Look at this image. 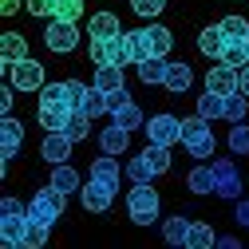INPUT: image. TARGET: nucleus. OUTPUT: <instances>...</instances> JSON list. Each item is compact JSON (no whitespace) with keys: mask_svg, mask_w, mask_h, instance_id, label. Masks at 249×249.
Wrapping results in <instances>:
<instances>
[{"mask_svg":"<svg viewBox=\"0 0 249 249\" xmlns=\"http://www.w3.org/2000/svg\"><path fill=\"white\" fill-rule=\"evenodd\" d=\"M119 32H127V28L119 24L115 12H95V16L87 20V36H91V40H111V36H119Z\"/></svg>","mask_w":249,"mask_h":249,"instance_id":"obj_13","label":"nucleus"},{"mask_svg":"<svg viewBox=\"0 0 249 249\" xmlns=\"http://www.w3.org/2000/svg\"><path fill=\"white\" fill-rule=\"evenodd\" d=\"M217 245V233L210 222H190V237H186V249H210Z\"/></svg>","mask_w":249,"mask_h":249,"instance_id":"obj_29","label":"nucleus"},{"mask_svg":"<svg viewBox=\"0 0 249 249\" xmlns=\"http://www.w3.org/2000/svg\"><path fill=\"white\" fill-rule=\"evenodd\" d=\"M166 8V0H131V12L142 16V20H154V16H162Z\"/></svg>","mask_w":249,"mask_h":249,"instance_id":"obj_41","label":"nucleus"},{"mask_svg":"<svg viewBox=\"0 0 249 249\" xmlns=\"http://www.w3.org/2000/svg\"><path fill=\"white\" fill-rule=\"evenodd\" d=\"M24 8L32 16H55V0H24Z\"/></svg>","mask_w":249,"mask_h":249,"instance_id":"obj_44","label":"nucleus"},{"mask_svg":"<svg viewBox=\"0 0 249 249\" xmlns=\"http://www.w3.org/2000/svg\"><path fill=\"white\" fill-rule=\"evenodd\" d=\"M217 28H222L226 40H249V20H245V16H222Z\"/></svg>","mask_w":249,"mask_h":249,"instance_id":"obj_33","label":"nucleus"},{"mask_svg":"<svg viewBox=\"0 0 249 249\" xmlns=\"http://www.w3.org/2000/svg\"><path fill=\"white\" fill-rule=\"evenodd\" d=\"M87 55H91V64H123L127 68L131 64V48H127V36H111V40H91L87 44Z\"/></svg>","mask_w":249,"mask_h":249,"instance_id":"obj_3","label":"nucleus"},{"mask_svg":"<svg viewBox=\"0 0 249 249\" xmlns=\"http://www.w3.org/2000/svg\"><path fill=\"white\" fill-rule=\"evenodd\" d=\"M245 111H249V95H241V91L226 95V119L230 123H245Z\"/></svg>","mask_w":249,"mask_h":249,"instance_id":"obj_38","label":"nucleus"},{"mask_svg":"<svg viewBox=\"0 0 249 249\" xmlns=\"http://www.w3.org/2000/svg\"><path fill=\"white\" fill-rule=\"evenodd\" d=\"M68 91L75 95V107H79V99H83V91H87V83H79V79H68Z\"/></svg>","mask_w":249,"mask_h":249,"instance_id":"obj_50","label":"nucleus"},{"mask_svg":"<svg viewBox=\"0 0 249 249\" xmlns=\"http://www.w3.org/2000/svg\"><path fill=\"white\" fill-rule=\"evenodd\" d=\"M40 107H68V111H75V95L68 91V79L64 83H44L40 87Z\"/></svg>","mask_w":249,"mask_h":249,"instance_id":"obj_15","label":"nucleus"},{"mask_svg":"<svg viewBox=\"0 0 249 249\" xmlns=\"http://www.w3.org/2000/svg\"><path fill=\"white\" fill-rule=\"evenodd\" d=\"M123 103H131L127 87H119V91H107V107H111V111H115V107H123Z\"/></svg>","mask_w":249,"mask_h":249,"instance_id":"obj_48","label":"nucleus"},{"mask_svg":"<svg viewBox=\"0 0 249 249\" xmlns=\"http://www.w3.org/2000/svg\"><path fill=\"white\" fill-rule=\"evenodd\" d=\"M213 123L210 119H202V115H190V119H182V142H190V139H198L202 131H210Z\"/></svg>","mask_w":249,"mask_h":249,"instance_id":"obj_40","label":"nucleus"},{"mask_svg":"<svg viewBox=\"0 0 249 249\" xmlns=\"http://www.w3.org/2000/svg\"><path fill=\"white\" fill-rule=\"evenodd\" d=\"M20 59H28V36L24 32H4L0 36V64L12 68Z\"/></svg>","mask_w":249,"mask_h":249,"instance_id":"obj_11","label":"nucleus"},{"mask_svg":"<svg viewBox=\"0 0 249 249\" xmlns=\"http://www.w3.org/2000/svg\"><path fill=\"white\" fill-rule=\"evenodd\" d=\"M8 83H12L16 91H24V95H28V91H40V87H44V64H36L32 55L20 59V64L8 68Z\"/></svg>","mask_w":249,"mask_h":249,"instance_id":"obj_7","label":"nucleus"},{"mask_svg":"<svg viewBox=\"0 0 249 249\" xmlns=\"http://www.w3.org/2000/svg\"><path fill=\"white\" fill-rule=\"evenodd\" d=\"M123 36H127V48H131V64H142V59L154 55L150 44H146V36H142V28H139V32H123Z\"/></svg>","mask_w":249,"mask_h":249,"instance_id":"obj_36","label":"nucleus"},{"mask_svg":"<svg viewBox=\"0 0 249 249\" xmlns=\"http://www.w3.org/2000/svg\"><path fill=\"white\" fill-rule=\"evenodd\" d=\"M222 48H226V36H222V28H217V24H210V28L198 32V52H202L206 59H217Z\"/></svg>","mask_w":249,"mask_h":249,"instance_id":"obj_22","label":"nucleus"},{"mask_svg":"<svg viewBox=\"0 0 249 249\" xmlns=\"http://www.w3.org/2000/svg\"><path fill=\"white\" fill-rule=\"evenodd\" d=\"M64 210H68V194H64V190H55L52 182L44 186V190H36L32 202H28V217H36V222H48V226H55L59 217H64Z\"/></svg>","mask_w":249,"mask_h":249,"instance_id":"obj_2","label":"nucleus"},{"mask_svg":"<svg viewBox=\"0 0 249 249\" xmlns=\"http://www.w3.org/2000/svg\"><path fill=\"white\" fill-rule=\"evenodd\" d=\"M142 36H146V44H150V52L154 55H170V48H174V32H170V28L166 24H146L142 28Z\"/></svg>","mask_w":249,"mask_h":249,"instance_id":"obj_17","label":"nucleus"},{"mask_svg":"<svg viewBox=\"0 0 249 249\" xmlns=\"http://www.w3.org/2000/svg\"><path fill=\"white\" fill-rule=\"evenodd\" d=\"M111 123H119V127H127V131H142V127H146V119H142V111H139L135 103L115 107V111H111Z\"/></svg>","mask_w":249,"mask_h":249,"instance_id":"obj_27","label":"nucleus"},{"mask_svg":"<svg viewBox=\"0 0 249 249\" xmlns=\"http://www.w3.org/2000/svg\"><path fill=\"white\" fill-rule=\"evenodd\" d=\"M162 237L170 245H186V237H190V217H182V213L166 217V222H162Z\"/></svg>","mask_w":249,"mask_h":249,"instance_id":"obj_28","label":"nucleus"},{"mask_svg":"<svg viewBox=\"0 0 249 249\" xmlns=\"http://www.w3.org/2000/svg\"><path fill=\"white\" fill-rule=\"evenodd\" d=\"M12 213H28V206H24L20 198H12V194H8L4 202H0V217H12Z\"/></svg>","mask_w":249,"mask_h":249,"instance_id":"obj_45","label":"nucleus"},{"mask_svg":"<svg viewBox=\"0 0 249 249\" xmlns=\"http://www.w3.org/2000/svg\"><path fill=\"white\" fill-rule=\"evenodd\" d=\"M75 111H83V115H91V119L111 115V107H107V91H99L95 83H91V87L83 91V99H79V107H75Z\"/></svg>","mask_w":249,"mask_h":249,"instance_id":"obj_20","label":"nucleus"},{"mask_svg":"<svg viewBox=\"0 0 249 249\" xmlns=\"http://www.w3.org/2000/svg\"><path fill=\"white\" fill-rule=\"evenodd\" d=\"M222 64H230V68H245L249 64V48H245V40H226V48H222Z\"/></svg>","mask_w":249,"mask_h":249,"instance_id":"obj_32","label":"nucleus"},{"mask_svg":"<svg viewBox=\"0 0 249 249\" xmlns=\"http://www.w3.org/2000/svg\"><path fill=\"white\" fill-rule=\"evenodd\" d=\"M0 139H4V159H0V170L8 174V166H12V159L20 154V146H24V123L20 119H12V115H4V123H0Z\"/></svg>","mask_w":249,"mask_h":249,"instance_id":"obj_9","label":"nucleus"},{"mask_svg":"<svg viewBox=\"0 0 249 249\" xmlns=\"http://www.w3.org/2000/svg\"><path fill=\"white\" fill-rule=\"evenodd\" d=\"M115 190H119V186H111V182L87 178V186L79 190V202H83V210H87V213H107V210H111V202H115Z\"/></svg>","mask_w":249,"mask_h":249,"instance_id":"obj_6","label":"nucleus"},{"mask_svg":"<svg viewBox=\"0 0 249 249\" xmlns=\"http://www.w3.org/2000/svg\"><path fill=\"white\" fill-rule=\"evenodd\" d=\"M206 87L217 91V95H233V91H241V68H230L222 59H213V68L206 71Z\"/></svg>","mask_w":249,"mask_h":249,"instance_id":"obj_8","label":"nucleus"},{"mask_svg":"<svg viewBox=\"0 0 249 249\" xmlns=\"http://www.w3.org/2000/svg\"><path fill=\"white\" fill-rule=\"evenodd\" d=\"M71 139L64 135V131H44V142H40V159L48 162V166H59V162H68L71 159Z\"/></svg>","mask_w":249,"mask_h":249,"instance_id":"obj_10","label":"nucleus"},{"mask_svg":"<svg viewBox=\"0 0 249 249\" xmlns=\"http://www.w3.org/2000/svg\"><path fill=\"white\" fill-rule=\"evenodd\" d=\"M0 12H4V16H16V12H20V0H0Z\"/></svg>","mask_w":249,"mask_h":249,"instance_id":"obj_51","label":"nucleus"},{"mask_svg":"<svg viewBox=\"0 0 249 249\" xmlns=\"http://www.w3.org/2000/svg\"><path fill=\"white\" fill-rule=\"evenodd\" d=\"M241 95H249V64L241 68Z\"/></svg>","mask_w":249,"mask_h":249,"instance_id":"obj_53","label":"nucleus"},{"mask_svg":"<svg viewBox=\"0 0 249 249\" xmlns=\"http://www.w3.org/2000/svg\"><path fill=\"white\" fill-rule=\"evenodd\" d=\"M139 154H142V162H146V166L154 170V178L170 170V146H159V142H146V146H142Z\"/></svg>","mask_w":249,"mask_h":249,"instance_id":"obj_23","label":"nucleus"},{"mask_svg":"<svg viewBox=\"0 0 249 249\" xmlns=\"http://www.w3.org/2000/svg\"><path fill=\"white\" fill-rule=\"evenodd\" d=\"M230 150L237 154V159L249 154V123H233L230 127Z\"/></svg>","mask_w":249,"mask_h":249,"instance_id":"obj_39","label":"nucleus"},{"mask_svg":"<svg viewBox=\"0 0 249 249\" xmlns=\"http://www.w3.org/2000/svg\"><path fill=\"white\" fill-rule=\"evenodd\" d=\"M52 186H55V190H64V194H75V190H83L79 170H75V166H68V162L52 166Z\"/></svg>","mask_w":249,"mask_h":249,"instance_id":"obj_24","label":"nucleus"},{"mask_svg":"<svg viewBox=\"0 0 249 249\" xmlns=\"http://www.w3.org/2000/svg\"><path fill=\"white\" fill-rule=\"evenodd\" d=\"M48 233H52V226H48V222H36V217H32V222H28V233H24V245H20V249H44V245H48Z\"/></svg>","mask_w":249,"mask_h":249,"instance_id":"obj_34","label":"nucleus"},{"mask_svg":"<svg viewBox=\"0 0 249 249\" xmlns=\"http://www.w3.org/2000/svg\"><path fill=\"white\" fill-rule=\"evenodd\" d=\"M44 44H48V52L68 55V52H75V48H79V28H75L71 20H55V16H48Z\"/></svg>","mask_w":249,"mask_h":249,"instance_id":"obj_4","label":"nucleus"},{"mask_svg":"<svg viewBox=\"0 0 249 249\" xmlns=\"http://www.w3.org/2000/svg\"><path fill=\"white\" fill-rule=\"evenodd\" d=\"M217 198H226V202H237L241 198V174H222L217 178Z\"/></svg>","mask_w":249,"mask_h":249,"instance_id":"obj_37","label":"nucleus"},{"mask_svg":"<svg viewBox=\"0 0 249 249\" xmlns=\"http://www.w3.org/2000/svg\"><path fill=\"white\" fill-rule=\"evenodd\" d=\"M95 83L99 91H119V87H127V75H123V64H99L95 68Z\"/></svg>","mask_w":249,"mask_h":249,"instance_id":"obj_19","label":"nucleus"},{"mask_svg":"<svg viewBox=\"0 0 249 249\" xmlns=\"http://www.w3.org/2000/svg\"><path fill=\"white\" fill-rule=\"evenodd\" d=\"M64 135H68L71 142H83V139L91 135V115H83V111H71V119H68Z\"/></svg>","mask_w":249,"mask_h":249,"instance_id":"obj_35","label":"nucleus"},{"mask_svg":"<svg viewBox=\"0 0 249 249\" xmlns=\"http://www.w3.org/2000/svg\"><path fill=\"white\" fill-rule=\"evenodd\" d=\"M217 245H222V249H237L241 241H237V237H217Z\"/></svg>","mask_w":249,"mask_h":249,"instance_id":"obj_52","label":"nucleus"},{"mask_svg":"<svg viewBox=\"0 0 249 249\" xmlns=\"http://www.w3.org/2000/svg\"><path fill=\"white\" fill-rule=\"evenodd\" d=\"M99 146H103V154H127V146H131V131L119 127V123H111V127L99 131Z\"/></svg>","mask_w":249,"mask_h":249,"instance_id":"obj_14","label":"nucleus"},{"mask_svg":"<svg viewBox=\"0 0 249 249\" xmlns=\"http://www.w3.org/2000/svg\"><path fill=\"white\" fill-rule=\"evenodd\" d=\"M210 166H213V174H217V178H222V174H233V170H237V162H233V159H213Z\"/></svg>","mask_w":249,"mask_h":249,"instance_id":"obj_49","label":"nucleus"},{"mask_svg":"<svg viewBox=\"0 0 249 249\" xmlns=\"http://www.w3.org/2000/svg\"><path fill=\"white\" fill-rule=\"evenodd\" d=\"M198 115L202 119H226V95H217V91L206 87V95H198Z\"/></svg>","mask_w":249,"mask_h":249,"instance_id":"obj_25","label":"nucleus"},{"mask_svg":"<svg viewBox=\"0 0 249 249\" xmlns=\"http://www.w3.org/2000/svg\"><path fill=\"white\" fill-rule=\"evenodd\" d=\"M79 16H83V0H55V20L79 24Z\"/></svg>","mask_w":249,"mask_h":249,"instance_id":"obj_42","label":"nucleus"},{"mask_svg":"<svg viewBox=\"0 0 249 249\" xmlns=\"http://www.w3.org/2000/svg\"><path fill=\"white\" fill-rule=\"evenodd\" d=\"M36 119H40V127H44V131H64V127H68V119H71V111H68V107H40Z\"/></svg>","mask_w":249,"mask_h":249,"instance_id":"obj_31","label":"nucleus"},{"mask_svg":"<svg viewBox=\"0 0 249 249\" xmlns=\"http://www.w3.org/2000/svg\"><path fill=\"white\" fill-rule=\"evenodd\" d=\"M87 178H99V182H111L119 186V154H103V159L91 162V174Z\"/></svg>","mask_w":249,"mask_h":249,"instance_id":"obj_26","label":"nucleus"},{"mask_svg":"<svg viewBox=\"0 0 249 249\" xmlns=\"http://www.w3.org/2000/svg\"><path fill=\"white\" fill-rule=\"evenodd\" d=\"M12 103H16V87L8 83V87H0V111L12 115Z\"/></svg>","mask_w":249,"mask_h":249,"instance_id":"obj_47","label":"nucleus"},{"mask_svg":"<svg viewBox=\"0 0 249 249\" xmlns=\"http://www.w3.org/2000/svg\"><path fill=\"white\" fill-rule=\"evenodd\" d=\"M142 135H146V142H159V146H174V142H182V119L178 115H150L146 119V127H142Z\"/></svg>","mask_w":249,"mask_h":249,"instance_id":"obj_5","label":"nucleus"},{"mask_svg":"<svg viewBox=\"0 0 249 249\" xmlns=\"http://www.w3.org/2000/svg\"><path fill=\"white\" fill-rule=\"evenodd\" d=\"M186 190H190V194H217L213 166H194L190 174H186Z\"/></svg>","mask_w":249,"mask_h":249,"instance_id":"obj_18","label":"nucleus"},{"mask_svg":"<svg viewBox=\"0 0 249 249\" xmlns=\"http://www.w3.org/2000/svg\"><path fill=\"white\" fill-rule=\"evenodd\" d=\"M123 170H127V178H131V182H154V170L142 162V154H139V159H131Z\"/></svg>","mask_w":249,"mask_h":249,"instance_id":"obj_43","label":"nucleus"},{"mask_svg":"<svg viewBox=\"0 0 249 249\" xmlns=\"http://www.w3.org/2000/svg\"><path fill=\"white\" fill-rule=\"evenodd\" d=\"M186 150H190V159H213V154H217V135H213V127L202 131L198 139H190Z\"/></svg>","mask_w":249,"mask_h":249,"instance_id":"obj_30","label":"nucleus"},{"mask_svg":"<svg viewBox=\"0 0 249 249\" xmlns=\"http://www.w3.org/2000/svg\"><path fill=\"white\" fill-rule=\"evenodd\" d=\"M28 213H12V217H0V241L4 245H24V233H28Z\"/></svg>","mask_w":249,"mask_h":249,"instance_id":"obj_16","label":"nucleus"},{"mask_svg":"<svg viewBox=\"0 0 249 249\" xmlns=\"http://www.w3.org/2000/svg\"><path fill=\"white\" fill-rule=\"evenodd\" d=\"M245 48H249V40H245Z\"/></svg>","mask_w":249,"mask_h":249,"instance_id":"obj_54","label":"nucleus"},{"mask_svg":"<svg viewBox=\"0 0 249 249\" xmlns=\"http://www.w3.org/2000/svg\"><path fill=\"white\" fill-rule=\"evenodd\" d=\"M135 68H139V79H142L146 87H154V83H162V79H166L170 59H166V55H150V59H142V64H135Z\"/></svg>","mask_w":249,"mask_h":249,"instance_id":"obj_21","label":"nucleus"},{"mask_svg":"<svg viewBox=\"0 0 249 249\" xmlns=\"http://www.w3.org/2000/svg\"><path fill=\"white\" fill-rule=\"evenodd\" d=\"M159 213H162L159 190H154L150 182H135L127 190V217L135 226H150V222H159Z\"/></svg>","mask_w":249,"mask_h":249,"instance_id":"obj_1","label":"nucleus"},{"mask_svg":"<svg viewBox=\"0 0 249 249\" xmlns=\"http://www.w3.org/2000/svg\"><path fill=\"white\" fill-rule=\"evenodd\" d=\"M233 222H237L241 230H249V198H237V202H233Z\"/></svg>","mask_w":249,"mask_h":249,"instance_id":"obj_46","label":"nucleus"},{"mask_svg":"<svg viewBox=\"0 0 249 249\" xmlns=\"http://www.w3.org/2000/svg\"><path fill=\"white\" fill-rule=\"evenodd\" d=\"M162 87L170 91V95H186V91L194 87V71H190V64H174L170 59V68H166V79H162Z\"/></svg>","mask_w":249,"mask_h":249,"instance_id":"obj_12","label":"nucleus"}]
</instances>
